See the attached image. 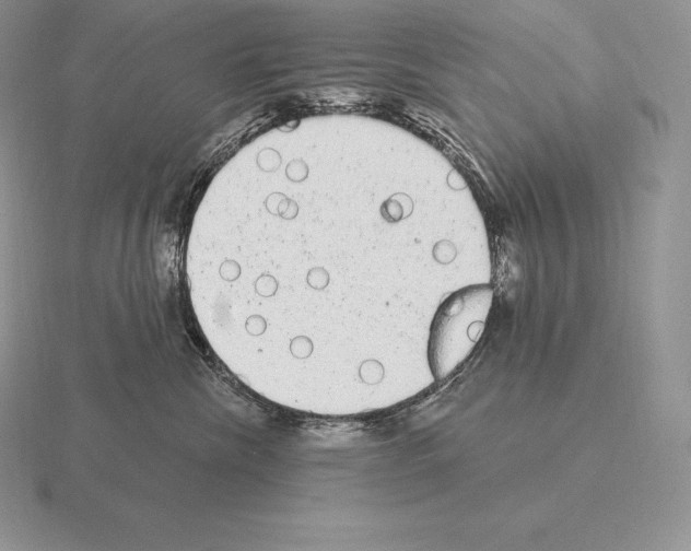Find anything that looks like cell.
Wrapping results in <instances>:
<instances>
[{
    "label": "cell",
    "instance_id": "1",
    "mask_svg": "<svg viewBox=\"0 0 691 551\" xmlns=\"http://www.w3.org/2000/svg\"><path fill=\"white\" fill-rule=\"evenodd\" d=\"M490 298L481 294H465L455 300L443 314L436 341L440 371L449 372L460 363L477 342L489 312Z\"/></svg>",
    "mask_w": 691,
    "mask_h": 551
}]
</instances>
